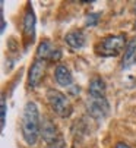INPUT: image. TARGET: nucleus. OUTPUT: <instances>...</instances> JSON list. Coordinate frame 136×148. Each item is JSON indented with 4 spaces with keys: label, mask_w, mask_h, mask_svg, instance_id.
<instances>
[{
    "label": "nucleus",
    "mask_w": 136,
    "mask_h": 148,
    "mask_svg": "<svg viewBox=\"0 0 136 148\" xmlns=\"http://www.w3.org/2000/svg\"><path fill=\"white\" fill-rule=\"evenodd\" d=\"M41 135L40 110L34 101H28L22 112V136L28 145H35Z\"/></svg>",
    "instance_id": "obj_1"
},
{
    "label": "nucleus",
    "mask_w": 136,
    "mask_h": 148,
    "mask_svg": "<svg viewBox=\"0 0 136 148\" xmlns=\"http://www.w3.org/2000/svg\"><path fill=\"white\" fill-rule=\"evenodd\" d=\"M126 44V37L123 34L119 35H108L97 46V53L104 57H116L122 53Z\"/></svg>",
    "instance_id": "obj_2"
},
{
    "label": "nucleus",
    "mask_w": 136,
    "mask_h": 148,
    "mask_svg": "<svg viewBox=\"0 0 136 148\" xmlns=\"http://www.w3.org/2000/svg\"><path fill=\"white\" fill-rule=\"evenodd\" d=\"M47 101L50 104L51 110L60 116V117H69L72 113V104L63 92L57 90H49L47 91Z\"/></svg>",
    "instance_id": "obj_3"
},
{
    "label": "nucleus",
    "mask_w": 136,
    "mask_h": 148,
    "mask_svg": "<svg viewBox=\"0 0 136 148\" xmlns=\"http://www.w3.org/2000/svg\"><path fill=\"white\" fill-rule=\"evenodd\" d=\"M86 107H88V113L97 120H103L110 113V104H108L107 98H92V97H89Z\"/></svg>",
    "instance_id": "obj_4"
},
{
    "label": "nucleus",
    "mask_w": 136,
    "mask_h": 148,
    "mask_svg": "<svg viewBox=\"0 0 136 148\" xmlns=\"http://www.w3.org/2000/svg\"><path fill=\"white\" fill-rule=\"evenodd\" d=\"M44 73H45V60H40L37 59L31 68H29V73H28V84L35 88L40 85V82L42 81L44 78Z\"/></svg>",
    "instance_id": "obj_5"
},
{
    "label": "nucleus",
    "mask_w": 136,
    "mask_h": 148,
    "mask_svg": "<svg viewBox=\"0 0 136 148\" xmlns=\"http://www.w3.org/2000/svg\"><path fill=\"white\" fill-rule=\"evenodd\" d=\"M41 136H42V141L47 144V145L56 144V141L59 138L57 128L54 126V123H53V120L50 117H45L42 120V125H41Z\"/></svg>",
    "instance_id": "obj_6"
},
{
    "label": "nucleus",
    "mask_w": 136,
    "mask_h": 148,
    "mask_svg": "<svg viewBox=\"0 0 136 148\" xmlns=\"http://www.w3.org/2000/svg\"><path fill=\"white\" fill-rule=\"evenodd\" d=\"M133 63H136V37L130 38V41L126 44L123 59H122V68H130Z\"/></svg>",
    "instance_id": "obj_7"
},
{
    "label": "nucleus",
    "mask_w": 136,
    "mask_h": 148,
    "mask_svg": "<svg viewBox=\"0 0 136 148\" xmlns=\"http://www.w3.org/2000/svg\"><path fill=\"white\" fill-rule=\"evenodd\" d=\"M88 94L92 98H105V82L98 76L92 78L88 87Z\"/></svg>",
    "instance_id": "obj_8"
},
{
    "label": "nucleus",
    "mask_w": 136,
    "mask_h": 148,
    "mask_svg": "<svg viewBox=\"0 0 136 148\" xmlns=\"http://www.w3.org/2000/svg\"><path fill=\"white\" fill-rule=\"evenodd\" d=\"M54 78H56V82L59 84L60 87H70L72 82H73V78H72V73L70 71L67 69L64 65H57L56 66V72H54Z\"/></svg>",
    "instance_id": "obj_9"
},
{
    "label": "nucleus",
    "mask_w": 136,
    "mask_h": 148,
    "mask_svg": "<svg viewBox=\"0 0 136 148\" xmlns=\"http://www.w3.org/2000/svg\"><path fill=\"white\" fill-rule=\"evenodd\" d=\"M64 41L70 49L79 50L85 46V34L82 31H70V32L66 34Z\"/></svg>",
    "instance_id": "obj_10"
},
{
    "label": "nucleus",
    "mask_w": 136,
    "mask_h": 148,
    "mask_svg": "<svg viewBox=\"0 0 136 148\" xmlns=\"http://www.w3.org/2000/svg\"><path fill=\"white\" fill-rule=\"evenodd\" d=\"M35 24H37L35 15H34L32 9L29 8L24 16V34L28 40H34V37H35Z\"/></svg>",
    "instance_id": "obj_11"
},
{
    "label": "nucleus",
    "mask_w": 136,
    "mask_h": 148,
    "mask_svg": "<svg viewBox=\"0 0 136 148\" xmlns=\"http://www.w3.org/2000/svg\"><path fill=\"white\" fill-rule=\"evenodd\" d=\"M53 51H54V50H53V47H51V43H50L49 40H45V41H42V43L38 46V49H37V56H38L40 60H45V59H50V56H51Z\"/></svg>",
    "instance_id": "obj_12"
},
{
    "label": "nucleus",
    "mask_w": 136,
    "mask_h": 148,
    "mask_svg": "<svg viewBox=\"0 0 136 148\" xmlns=\"http://www.w3.org/2000/svg\"><path fill=\"white\" fill-rule=\"evenodd\" d=\"M98 18H100V13H89V15H86V21H85V24H86L88 27L97 25V24H98Z\"/></svg>",
    "instance_id": "obj_13"
},
{
    "label": "nucleus",
    "mask_w": 136,
    "mask_h": 148,
    "mask_svg": "<svg viewBox=\"0 0 136 148\" xmlns=\"http://www.w3.org/2000/svg\"><path fill=\"white\" fill-rule=\"evenodd\" d=\"M6 125V101H5V95L2 98V129Z\"/></svg>",
    "instance_id": "obj_14"
},
{
    "label": "nucleus",
    "mask_w": 136,
    "mask_h": 148,
    "mask_svg": "<svg viewBox=\"0 0 136 148\" xmlns=\"http://www.w3.org/2000/svg\"><path fill=\"white\" fill-rule=\"evenodd\" d=\"M59 59H62V51H60V50H54V51L51 53V56H50V60H51V62H57Z\"/></svg>",
    "instance_id": "obj_15"
},
{
    "label": "nucleus",
    "mask_w": 136,
    "mask_h": 148,
    "mask_svg": "<svg viewBox=\"0 0 136 148\" xmlns=\"http://www.w3.org/2000/svg\"><path fill=\"white\" fill-rule=\"evenodd\" d=\"M114 148H130V147H129L127 144H124V142H117Z\"/></svg>",
    "instance_id": "obj_16"
},
{
    "label": "nucleus",
    "mask_w": 136,
    "mask_h": 148,
    "mask_svg": "<svg viewBox=\"0 0 136 148\" xmlns=\"http://www.w3.org/2000/svg\"><path fill=\"white\" fill-rule=\"evenodd\" d=\"M60 147H62V145H59V147H57V145L54 144V147H50V148H60Z\"/></svg>",
    "instance_id": "obj_17"
},
{
    "label": "nucleus",
    "mask_w": 136,
    "mask_h": 148,
    "mask_svg": "<svg viewBox=\"0 0 136 148\" xmlns=\"http://www.w3.org/2000/svg\"><path fill=\"white\" fill-rule=\"evenodd\" d=\"M135 12H136V3H135Z\"/></svg>",
    "instance_id": "obj_18"
},
{
    "label": "nucleus",
    "mask_w": 136,
    "mask_h": 148,
    "mask_svg": "<svg viewBox=\"0 0 136 148\" xmlns=\"http://www.w3.org/2000/svg\"><path fill=\"white\" fill-rule=\"evenodd\" d=\"M135 28H136V22H135Z\"/></svg>",
    "instance_id": "obj_19"
}]
</instances>
